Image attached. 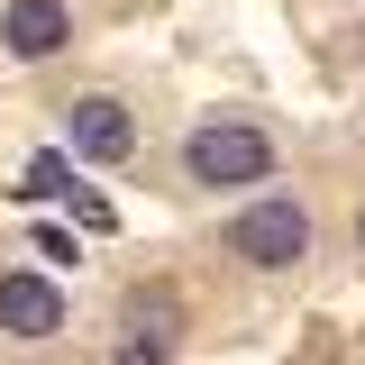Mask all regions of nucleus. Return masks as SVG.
Instances as JSON below:
<instances>
[{
  "mask_svg": "<svg viewBox=\"0 0 365 365\" xmlns=\"http://www.w3.org/2000/svg\"><path fill=\"white\" fill-rule=\"evenodd\" d=\"M64 329V292L46 283V274H0V338H55Z\"/></svg>",
  "mask_w": 365,
  "mask_h": 365,
  "instance_id": "obj_4",
  "label": "nucleus"
},
{
  "mask_svg": "<svg viewBox=\"0 0 365 365\" xmlns=\"http://www.w3.org/2000/svg\"><path fill=\"white\" fill-rule=\"evenodd\" d=\"M110 365H165V347H146V338H128V347H119Z\"/></svg>",
  "mask_w": 365,
  "mask_h": 365,
  "instance_id": "obj_8",
  "label": "nucleus"
},
{
  "mask_svg": "<svg viewBox=\"0 0 365 365\" xmlns=\"http://www.w3.org/2000/svg\"><path fill=\"white\" fill-rule=\"evenodd\" d=\"M64 137H73V155H91V165H119L137 146V119L110 101V91H83L73 110H64Z\"/></svg>",
  "mask_w": 365,
  "mask_h": 365,
  "instance_id": "obj_3",
  "label": "nucleus"
},
{
  "mask_svg": "<svg viewBox=\"0 0 365 365\" xmlns=\"http://www.w3.org/2000/svg\"><path fill=\"white\" fill-rule=\"evenodd\" d=\"M182 174L192 182H265L274 174V137L265 128H237V119H210V128H192L182 137Z\"/></svg>",
  "mask_w": 365,
  "mask_h": 365,
  "instance_id": "obj_1",
  "label": "nucleus"
},
{
  "mask_svg": "<svg viewBox=\"0 0 365 365\" xmlns=\"http://www.w3.org/2000/svg\"><path fill=\"white\" fill-rule=\"evenodd\" d=\"M0 37H9L19 64H46V55H64V37H73V9L64 0H9L0 9Z\"/></svg>",
  "mask_w": 365,
  "mask_h": 365,
  "instance_id": "obj_5",
  "label": "nucleus"
},
{
  "mask_svg": "<svg viewBox=\"0 0 365 365\" xmlns=\"http://www.w3.org/2000/svg\"><path fill=\"white\" fill-rule=\"evenodd\" d=\"M356 247H365V210H356Z\"/></svg>",
  "mask_w": 365,
  "mask_h": 365,
  "instance_id": "obj_9",
  "label": "nucleus"
},
{
  "mask_svg": "<svg viewBox=\"0 0 365 365\" xmlns=\"http://www.w3.org/2000/svg\"><path fill=\"white\" fill-rule=\"evenodd\" d=\"M228 247H237L256 274H283V265L311 256V210H302V201H256V210H237Z\"/></svg>",
  "mask_w": 365,
  "mask_h": 365,
  "instance_id": "obj_2",
  "label": "nucleus"
},
{
  "mask_svg": "<svg viewBox=\"0 0 365 365\" xmlns=\"http://www.w3.org/2000/svg\"><path fill=\"white\" fill-rule=\"evenodd\" d=\"M128 319H137V338H146V347H165V338H174V292H137Z\"/></svg>",
  "mask_w": 365,
  "mask_h": 365,
  "instance_id": "obj_6",
  "label": "nucleus"
},
{
  "mask_svg": "<svg viewBox=\"0 0 365 365\" xmlns=\"http://www.w3.org/2000/svg\"><path fill=\"white\" fill-rule=\"evenodd\" d=\"M19 192H28V201H46V192H73V165H64V155H37Z\"/></svg>",
  "mask_w": 365,
  "mask_h": 365,
  "instance_id": "obj_7",
  "label": "nucleus"
}]
</instances>
